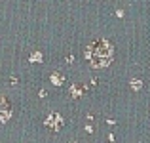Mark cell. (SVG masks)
Returning a JSON list of instances; mask_svg holds the SVG:
<instances>
[{
  "instance_id": "cell-1",
  "label": "cell",
  "mask_w": 150,
  "mask_h": 143,
  "mask_svg": "<svg viewBox=\"0 0 150 143\" xmlns=\"http://www.w3.org/2000/svg\"><path fill=\"white\" fill-rule=\"evenodd\" d=\"M86 59L93 69H105L114 59V46L106 38H95L86 48Z\"/></svg>"
},
{
  "instance_id": "cell-2",
  "label": "cell",
  "mask_w": 150,
  "mask_h": 143,
  "mask_svg": "<svg viewBox=\"0 0 150 143\" xmlns=\"http://www.w3.org/2000/svg\"><path fill=\"white\" fill-rule=\"evenodd\" d=\"M44 126L50 130V132H59V128L63 126V117L59 113H51V114H48V118L44 120Z\"/></svg>"
},
{
  "instance_id": "cell-3",
  "label": "cell",
  "mask_w": 150,
  "mask_h": 143,
  "mask_svg": "<svg viewBox=\"0 0 150 143\" xmlns=\"http://www.w3.org/2000/svg\"><path fill=\"white\" fill-rule=\"evenodd\" d=\"M10 117H11V107H10V103H8L4 97H0V122L10 120Z\"/></svg>"
},
{
  "instance_id": "cell-4",
  "label": "cell",
  "mask_w": 150,
  "mask_h": 143,
  "mask_svg": "<svg viewBox=\"0 0 150 143\" xmlns=\"http://www.w3.org/2000/svg\"><path fill=\"white\" fill-rule=\"evenodd\" d=\"M63 80H65V77H63L61 73H53V74H51V84L61 86V84H63Z\"/></svg>"
},
{
  "instance_id": "cell-5",
  "label": "cell",
  "mask_w": 150,
  "mask_h": 143,
  "mask_svg": "<svg viewBox=\"0 0 150 143\" xmlns=\"http://www.w3.org/2000/svg\"><path fill=\"white\" fill-rule=\"evenodd\" d=\"M82 92H84V88H82V86H78V84H74L72 88H70V94H72V97H80Z\"/></svg>"
},
{
  "instance_id": "cell-6",
  "label": "cell",
  "mask_w": 150,
  "mask_h": 143,
  "mask_svg": "<svg viewBox=\"0 0 150 143\" xmlns=\"http://www.w3.org/2000/svg\"><path fill=\"white\" fill-rule=\"evenodd\" d=\"M30 61H34V63H40V61H42V54H40V51H34V54L30 55Z\"/></svg>"
},
{
  "instance_id": "cell-7",
  "label": "cell",
  "mask_w": 150,
  "mask_h": 143,
  "mask_svg": "<svg viewBox=\"0 0 150 143\" xmlns=\"http://www.w3.org/2000/svg\"><path fill=\"white\" fill-rule=\"evenodd\" d=\"M141 86H143V82H141V80H137V78H133V80H131V88L133 90H141Z\"/></svg>"
},
{
  "instance_id": "cell-8",
  "label": "cell",
  "mask_w": 150,
  "mask_h": 143,
  "mask_svg": "<svg viewBox=\"0 0 150 143\" xmlns=\"http://www.w3.org/2000/svg\"><path fill=\"white\" fill-rule=\"evenodd\" d=\"M38 95H40V97H46V95H48V92H46V90H40V92H38Z\"/></svg>"
},
{
  "instance_id": "cell-9",
  "label": "cell",
  "mask_w": 150,
  "mask_h": 143,
  "mask_svg": "<svg viewBox=\"0 0 150 143\" xmlns=\"http://www.w3.org/2000/svg\"><path fill=\"white\" fill-rule=\"evenodd\" d=\"M72 143H76V141H72Z\"/></svg>"
}]
</instances>
